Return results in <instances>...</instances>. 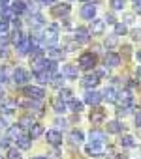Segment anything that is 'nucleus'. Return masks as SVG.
<instances>
[{"label":"nucleus","instance_id":"obj_1","mask_svg":"<svg viewBox=\"0 0 141 159\" xmlns=\"http://www.w3.org/2000/svg\"><path fill=\"white\" fill-rule=\"evenodd\" d=\"M43 41L49 47H53L58 41V26L56 25H47V28L43 30Z\"/></svg>","mask_w":141,"mask_h":159},{"label":"nucleus","instance_id":"obj_2","mask_svg":"<svg viewBox=\"0 0 141 159\" xmlns=\"http://www.w3.org/2000/svg\"><path fill=\"white\" fill-rule=\"evenodd\" d=\"M96 66V54L92 52H85L79 56V67L81 69H92Z\"/></svg>","mask_w":141,"mask_h":159},{"label":"nucleus","instance_id":"obj_3","mask_svg":"<svg viewBox=\"0 0 141 159\" xmlns=\"http://www.w3.org/2000/svg\"><path fill=\"white\" fill-rule=\"evenodd\" d=\"M117 103L120 105V109H132V92L130 90H120Z\"/></svg>","mask_w":141,"mask_h":159},{"label":"nucleus","instance_id":"obj_4","mask_svg":"<svg viewBox=\"0 0 141 159\" xmlns=\"http://www.w3.org/2000/svg\"><path fill=\"white\" fill-rule=\"evenodd\" d=\"M85 152L89 153V155H92V157H100V155H104V142H89V146L85 148Z\"/></svg>","mask_w":141,"mask_h":159},{"label":"nucleus","instance_id":"obj_5","mask_svg":"<svg viewBox=\"0 0 141 159\" xmlns=\"http://www.w3.org/2000/svg\"><path fill=\"white\" fill-rule=\"evenodd\" d=\"M28 79H30V73H28L27 69L17 67V69L13 71V81H15V84H27Z\"/></svg>","mask_w":141,"mask_h":159},{"label":"nucleus","instance_id":"obj_6","mask_svg":"<svg viewBox=\"0 0 141 159\" xmlns=\"http://www.w3.org/2000/svg\"><path fill=\"white\" fill-rule=\"evenodd\" d=\"M15 111H17V103L12 99L2 101V105H0V116H12Z\"/></svg>","mask_w":141,"mask_h":159},{"label":"nucleus","instance_id":"obj_7","mask_svg":"<svg viewBox=\"0 0 141 159\" xmlns=\"http://www.w3.org/2000/svg\"><path fill=\"white\" fill-rule=\"evenodd\" d=\"M23 92H25V96H28L32 99H43V96H45L43 88H40V86H25Z\"/></svg>","mask_w":141,"mask_h":159},{"label":"nucleus","instance_id":"obj_8","mask_svg":"<svg viewBox=\"0 0 141 159\" xmlns=\"http://www.w3.org/2000/svg\"><path fill=\"white\" fill-rule=\"evenodd\" d=\"M89 38H90V32H89V28H83V26H79V28L75 30V43H77V45L89 43Z\"/></svg>","mask_w":141,"mask_h":159},{"label":"nucleus","instance_id":"obj_9","mask_svg":"<svg viewBox=\"0 0 141 159\" xmlns=\"http://www.w3.org/2000/svg\"><path fill=\"white\" fill-rule=\"evenodd\" d=\"M104 64H105L107 67H117V66L120 64V56H119L117 52H107V54L104 56Z\"/></svg>","mask_w":141,"mask_h":159},{"label":"nucleus","instance_id":"obj_10","mask_svg":"<svg viewBox=\"0 0 141 159\" xmlns=\"http://www.w3.org/2000/svg\"><path fill=\"white\" fill-rule=\"evenodd\" d=\"M47 142H49L51 146H58V144H62V135H60V131H56V129L47 131Z\"/></svg>","mask_w":141,"mask_h":159},{"label":"nucleus","instance_id":"obj_11","mask_svg":"<svg viewBox=\"0 0 141 159\" xmlns=\"http://www.w3.org/2000/svg\"><path fill=\"white\" fill-rule=\"evenodd\" d=\"M98 83H100V75L98 73H89L87 77H83V86H87V88H94Z\"/></svg>","mask_w":141,"mask_h":159},{"label":"nucleus","instance_id":"obj_12","mask_svg":"<svg viewBox=\"0 0 141 159\" xmlns=\"http://www.w3.org/2000/svg\"><path fill=\"white\" fill-rule=\"evenodd\" d=\"M94 15H96V6L94 4H85L81 8V17L83 19H94Z\"/></svg>","mask_w":141,"mask_h":159},{"label":"nucleus","instance_id":"obj_13","mask_svg":"<svg viewBox=\"0 0 141 159\" xmlns=\"http://www.w3.org/2000/svg\"><path fill=\"white\" fill-rule=\"evenodd\" d=\"M100 99H102V96H100L98 92H94V90H87V92H85V101H87V103H90V105H98Z\"/></svg>","mask_w":141,"mask_h":159},{"label":"nucleus","instance_id":"obj_14","mask_svg":"<svg viewBox=\"0 0 141 159\" xmlns=\"http://www.w3.org/2000/svg\"><path fill=\"white\" fill-rule=\"evenodd\" d=\"M104 116H105V111L100 109V107H96V109L90 112V122H92V124H100V122H104Z\"/></svg>","mask_w":141,"mask_h":159},{"label":"nucleus","instance_id":"obj_15","mask_svg":"<svg viewBox=\"0 0 141 159\" xmlns=\"http://www.w3.org/2000/svg\"><path fill=\"white\" fill-rule=\"evenodd\" d=\"M68 11H70V6H68V4H58V6H55V8H53V11H51V13H53L55 17H66V15H68Z\"/></svg>","mask_w":141,"mask_h":159},{"label":"nucleus","instance_id":"obj_16","mask_svg":"<svg viewBox=\"0 0 141 159\" xmlns=\"http://www.w3.org/2000/svg\"><path fill=\"white\" fill-rule=\"evenodd\" d=\"M117 98H119V94L115 92L113 86H107V88L104 90V99H105V101H109V103H117Z\"/></svg>","mask_w":141,"mask_h":159},{"label":"nucleus","instance_id":"obj_17","mask_svg":"<svg viewBox=\"0 0 141 159\" xmlns=\"http://www.w3.org/2000/svg\"><path fill=\"white\" fill-rule=\"evenodd\" d=\"M62 75L68 77V79H75V77H77V67L72 66V64H66V66L62 67Z\"/></svg>","mask_w":141,"mask_h":159},{"label":"nucleus","instance_id":"obj_18","mask_svg":"<svg viewBox=\"0 0 141 159\" xmlns=\"http://www.w3.org/2000/svg\"><path fill=\"white\" fill-rule=\"evenodd\" d=\"M30 49H32V41H30V38H23V41L17 45V51H19V54H27Z\"/></svg>","mask_w":141,"mask_h":159},{"label":"nucleus","instance_id":"obj_19","mask_svg":"<svg viewBox=\"0 0 141 159\" xmlns=\"http://www.w3.org/2000/svg\"><path fill=\"white\" fill-rule=\"evenodd\" d=\"M43 135V125L41 124H34L30 129H28V137L30 139H38V137H41Z\"/></svg>","mask_w":141,"mask_h":159},{"label":"nucleus","instance_id":"obj_20","mask_svg":"<svg viewBox=\"0 0 141 159\" xmlns=\"http://www.w3.org/2000/svg\"><path fill=\"white\" fill-rule=\"evenodd\" d=\"M8 135H10V139H13V140H19L21 137H23V127L17 124V125H12L10 127V131H8Z\"/></svg>","mask_w":141,"mask_h":159},{"label":"nucleus","instance_id":"obj_21","mask_svg":"<svg viewBox=\"0 0 141 159\" xmlns=\"http://www.w3.org/2000/svg\"><path fill=\"white\" fill-rule=\"evenodd\" d=\"M83 133L79 131V129H74V131H70V142L72 144H81L83 142Z\"/></svg>","mask_w":141,"mask_h":159},{"label":"nucleus","instance_id":"obj_22","mask_svg":"<svg viewBox=\"0 0 141 159\" xmlns=\"http://www.w3.org/2000/svg\"><path fill=\"white\" fill-rule=\"evenodd\" d=\"M62 56H64V52H62L60 49H55V47H49V49H47V58H49V60L56 62V60L62 58Z\"/></svg>","mask_w":141,"mask_h":159},{"label":"nucleus","instance_id":"obj_23","mask_svg":"<svg viewBox=\"0 0 141 159\" xmlns=\"http://www.w3.org/2000/svg\"><path fill=\"white\" fill-rule=\"evenodd\" d=\"M104 26H105V23H104V21H92V25H90L89 32H92V34H102V32H104Z\"/></svg>","mask_w":141,"mask_h":159},{"label":"nucleus","instance_id":"obj_24","mask_svg":"<svg viewBox=\"0 0 141 159\" xmlns=\"http://www.w3.org/2000/svg\"><path fill=\"white\" fill-rule=\"evenodd\" d=\"M122 129H124V125H122L120 122H117V120L107 122V133H119V131H122Z\"/></svg>","mask_w":141,"mask_h":159},{"label":"nucleus","instance_id":"obj_25","mask_svg":"<svg viewBox=\"0 0 141 159\" xmlns=\"http://www.w3.org/2000/svg\"><path fill=\"white\" fill-rule=\"evenodd\" d=\"M68 107L72 109L74 112H81V109H83V101H79V99H75V98H72L68 101Z\"/></svg>","mask_w":141,"mask_h":159},{"label":"nucleus","instance_id":"obj_26","mask_svg":"<svg viewBox=\"0 0 141 159\" xmlns=\"http://www.w3.org/2000/svg\"><path fill=\"white\" fill-rule=\"evenodd\" d=\"M53 109L62 114V112L66 111V101H62L60 98H55V99H53Z\"/></svg>","mask_w":141,"mask_h":159},{"label":"nucleus","instance_id":"obj_27","mask_svg":"<svg viewBox=\"0 0 141 159\" xmlns=\"http://www.w3.org/2000/svg\"><path fill=\"white\" fill-rule=\"evenodd\" d=\"M120 146H124V148H134V146H135V139H134L132 135H124V137L120 139Z\"/></svg>","mask_w":141,"mask_h":159},{"label":"nucleus","instance_id":"obj_28","mask_svg":"<svg viewBox=\"0 0 141 159\" xmlns=\"http://www.w3.org/2000/svg\"><path fill=\"white\" fill-rule=\"evenodd\" d=\"M104 140H105V135L102 131H98V129L90 131V142H104Z\"/></svg>","mask_w":141,"mask_h":159},{"label":"nucleus","instance_id":"obj_29","mask_svg":"<svg viewBox=\"0 0 141 159\" xmlns=\"http://www.w3.org/2000/svg\"><path fill=\"white\" fill-rule=\"evenodd\" d=\"M30 25H32L34 28H40V26H43V17H41L40 13H34V15L30 17Z\"/></svg>","mask_w":141,"mask_h":159},{"label":"nucleus","instance_id":"obj_30","mask_svg":"<svg viewBox=\"0 0 141 159\" xmlns=\"http://www.w3.org/2000/svg\"><path fill=\"white\" fill-rule=\"evenodd\" d=\"M17 146H19L21 150H28V148H30V137H28V135H23V137L17 140Z\"/></svg>","mask_w":141,"mask_h":159},{"label":"nucleus","instance_id":"obj_31","mask_svg":"<svg viewBox=\"0 0 141 159\" xmlns=\"http://www.w3.org/2000/svg\"><path fill=\"white\" fill-rule=\"evenodd\" d=\"M58 98H60L62 101H66V103H68V101H70V99H72L74 96H72V92H70L68 88H62V90L58 92Z\"/></svg>","mask_w":141,"mask_h":159},{"label":"nucleus","instance_id":"obj_32","mask_svg":"<svg viewBox=\"0 0 141 159\" xmlns=\"http://www.w3.org/2000/svg\"><path fill=\"white\" fill-rule=\"evenodd\" d=\"M12 11H13L15 15H21V13H25V4L21 2V0H17V2L13 4V8H12Z\"/></svg>","mask_w":141,"mask_h":159},{"label":"nucleus","instance_id":"obj_33","mask_svg":"<svg viewBox=\"0 0 141 159\" xmlns=\"http://www.w3.org/2000/svg\"><path fill=\"white\" fill-rule=\"evenodd\" d=\"M12 13H13V11H12L10 8H6V6H0V19H4V21H6V19L12 15Z\"/></svg>","mask_w":141,"mask_h":159},{"label":"nucleus","instance_id":"obj_34","mask_svg":"<svg viewBox=\"0 0 141 159\" xmlns=\"http://www.w3.org/2000/svg\"><path fill=\"white\" fill-rule=\"evenodd\" d=\"M126 32H128V28H126L124 23H117V25H115V34H119V36L122 34V36H124Z\"/></svg>","mask_w":141,"mask_h":159},{"label":"nucleus","instance_id":"obj_35","mask_svg":"<svg viewBox=\"0 0 141 159\" xmlns=\"http://www.w3.org/2000/svg\"><path fill=\"white\" fill-rule=\"evenodd\" d=\"M19 125H21V127H28V129H30L34 124H32V118H30V116H23V118H21V122H19Z\"/></svg>","mask_w":141,"mask_h":159},{"label":"nucleus","instance_id":"obj_36","mask_svg":"<svg viewBox=\"0 0 141 159\" xmlns=\"http://www.w3.org/2000/svg\"><path fill=\"white\" fill-rule=\"evenodd\" d=\"M124 0H111V8L113 10H124Z\"/></svg>","mask_w":141,"mask_h":159},{"label":"nucleus","instance_id":"obj_37","mask_svg":"<svg viewBox=\"0 0 141 159\" xmlns=\"http://www.w3.org/2000/svg\"><path fill=\"white\" fill-rule=\"evenodd\" d=\"M12 41H13L15 45H19V43L23 41V34H21L19 30H15V32H13V36H12Z\"/></svg>","mask_w":141,"mask_h":159},{"label":"nucleus","instance_id":"obj_38","mask_svg":"<svg viewBox=\"0 0 141 159\" xmlns=\"http://www.w3.org/2000/svg\"><path fill=\"white\" fill-rule=\"evenodd\" d=\"M8 159H23V157H21V153H19V150H15V148H12V150L8 152Z\"/></svg>","mask_w":141,"mask_h":159},{"label":"nucleus","instance_id":"obj_39","mask_svg":"<svg viewBox=\"0 0 141 159\" xmlns=\"http://www.w3.org/2000/svg\"><path fill=\"white\" fill-rule=\"evenodd\" d=\"M8 28H10L8 21H4V19H0V34H4V32H8Z\"/></svg>","mask_w":141,"mask_h":159},{"label":"nucleus","instance_id":"obj_40","mask_svg":"<svg viewBox=\"0 0 141 159\" xmlns=\"http://www.w3.org/2000/svg\"><path fill=\"white\" fill-rule=\"evenodd\" d=\"M62 83H64V75H62V77H55V79H53L55 88H60V86H62Z\"/></svg>","mask_w":141,"mask_h":159},{"label":"nucleus","instance_id":"obj_41","mask_svg":"<svg viewBox=\"0 0 141 159\" xmlns=\"http://www.w3.org/2000/svg\"><path fill=\"white\" fill-rule=\"evenodd\" d=\"M47 159H60V153H58V152L55 150V152H51V153L47 155Z\"/></svg>","mask_w":141,"mask_h":159},{"label":"nucleus","instance_id":"obj_42","mask_svg":"<svg viewBox=\"0 0 141 159\" xmlns=\"http://www.w3.org/2000/svg\"><path fill=\"white\" fill-rule=\"evenodd\" d=\"M2 129H8V122H6L2 116H0V131H2Z\"/></svg>","mask_w":141,"mask_h":159},{"label":"nucleus","instance_id":"obj_43","mask_svg":"<svg viewBox=\"0 0 141 159\" xmlns=\"http://www.w3.org/2000/svg\"><path fill=\"white\" fill-rule=\"evenodd\" d=\"M105 47H115V38H109V39L105 41Z\"/></svg>","mask_w":141,"mask_h":159},{"label":"nucleus","instance_id":"obj_44","mask_svg":"<svg viewBox=\"0 0 141 159\" xmlns=\"http://www.w3.org/2000/svg\"><path fill=\"white\" fill-rule=\"evenodd\" d=\"M4 81H6V71L0 67V83H4Z\"/></svg>","mask_w":141,"mask_h":159},{"label":"nucleus","instance_id":"obj_45","mask_svg":"<svg viewBox=\"0 0 141 159\" xmlns=\"http://www.w3.org/2000/svg\"><path fill=\"white\" fill-rule=\"evenodd\" d=\"M132 36H134V39L141 38V30H134V32H132Z\"/></svg>","mask_w":141,"mask_h":159},{"label":"nucleus","instance_id":"obj_46","mask_svg":"<svg viewBox=\"0 0 141 159\" xmlns=\"http://www.w3.org/2000/svg\"><path fill=\"white\" fill-rule=\"evenodd\" d=\"M4 56H8V51H6V49H2V47H0V58H4Z\"/></svg>","mask_w":141,"mask_h":159},{"label":"nucleus","instance_id":"obj_47","mask_svg":"<svg viewBox=\"0 0 141 159\" xmlns=\"http://www.w3.org/2000/svg\"><path fill=\"white\" fill-rule=\"evenodd\" d=\"M135 124H137V127H141V112L135 116Z\"/></svg>","mask_w":141,"mask_h":159},{"label":"nucleus","instance_id":"obj_48","mask_svg":"<svg viewBox=\"0 0 141 159\" xmlns=\"http://www.w3.org/2000/svg\"><path fill=\"white\" fill-rule=\"evenodd\" d=\"M56 125H62V127H64V125H66V120H62V118H58V120H56Z\"/></svg>","mask_w":141,"mask_h":159},{"label":"nucleus","instance_id":"obj_49","mask_svg":"<svg viewBox=\"0 0 141 159\" xmlns=\"http://www.w3.org/2000/svg\"><path fill=\"white\" fill-rule=\"evenodd\" d=\"M134 11H135V13H139V15H141V4H135V10H134Z\"/></svg>","mask_w":141,"mask_h":159},{"label":"nucleus","instance_id":"obj_50","mask_svg":"<svg viewBox=\"0 0 141 159\" xmlns=\"http://www.w3.org/2000/svg\"><path fill=\"white\" fill-rule=\"evenodd\" d=\"M41 2H43V4H55L56 0H41Z\"/></svg>","mask_w":141,"mask_h":159},{"label":"nucleus","instance_id":"obj_51","mask_svg":"<svg viewBox=\"0 0 141 159\" xmlns=\"http://www.w3.org/2000/svg\"><path fill=\"white\" fill-rule=\"evenodd\" d=\"M135 58H137V62H141V51H137V54H135Z\"/></svg>","mask_w":141,"mask_h":159},{"label":"nucleus","instance_id":"obj_52","mask_svg":"<svg viewBox=\"0 0 141 159\" xmlns=\"http://www.w3.org/2000/svg\"><path fill=\"white\" fill-rule=\"evenodd\" d=\"M2 99H4V90L0 88V101H2Z\"/></svg>","mask_w":141,"mask_h":159},{"label":"nucleus","instance_id":"obj_53","mask_svg":"<svg viewBox=\"0 0 141 159\" xmlns=\"http://www.w3.org/2000/svg\"><path fill=\"white\" fill-rule=\"evenodd\" d=\"M8 4V0H0V6H6Z\"/></svg>","mask_w":141,"mask_h":159},{"label":"nucleus","instance_id":"obj_54","mask_svg":"<svg viewBox=\"0 0 141 159\" xmlns=\"http://www.w3.org/2000/svg\"><path fill=\"white\" fill-rule=\"evenodd\" d=\"M134 2H135V4H141V0H134Z\"/></svg>","mask_w":141,"mask_h":159},{"label":"nucleus","instance_id":"obj_55","mask_svg":"<svg viewBox=\"0 0 141 159\" xmlns=\"http://www.w3.org/2000/svg\"><path fill=\"white\" fill-rule=\"evenodd\" d=\"M32 159H45V157H32Z\"/></svg>","mask_w":141,"mask_h":159},{"label":"nucleus","instance_id":"obj_56","mask_svg":"<svg viewBox=\"0 0 141 159\" xmlns=\"http://www.w3.org/2000/svg\"><path fill=\"white\" fill-rule=\"evenodd\" d=\"M137 73H139V75H141V67H139V69H137Z\"/></svg>","mask_w":141,"mask_h":159}]
</instances>
